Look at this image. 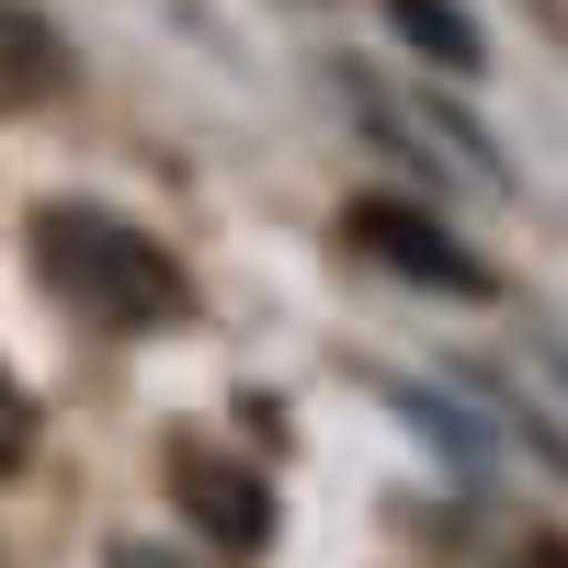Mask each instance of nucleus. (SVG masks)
Wrapping results in <instances>:
<instances>
[{"instance_id": "nucleus-4", "label": "nucleus", "mask_w": 568, "mask_h": 568, "mask_svg": "<svg viewBox=\"0 0 568 568\" xmlns=\"http://www.w3.org/2000/svg\"><path fill=\"white\" fill-rule=\"evenodd\" d=\"M171 489H182V511L227 546V557H251L262 535H273V489L251 478V466H227V455H182L171 466Z\"/></svg>"}, {"instance_id": "nucleus-5", "label": "nucleus", "mask_w": 568, "mask_h": 568, "mask_svg": "<svg viewBox=\"0 0 568 568\" xmlns=\"http://www.w3.org/2000/svg\"><path fill=\"white\" fill-rule=\"evenodd\" d=\"M387 398H398V409L420 420V433H433V455H444V466H466V478H489V433H478V420H466V409H455L444 387H387Z\"/></svg>"}, {"instance_id": "nucleus-3", "label": "nucleus", "mask_w": 568, "mask_h": 568, "mask_svg": "<svg viewBox=\"0 0 568 568\" xmlns=\"http://www.w3.org/2000/svg\"><path fill=\"white\" fill-rule=\"evenodd\" d=\"M353 240L375 262H398L409 284H433V296H489V262L455 240V227H433L420 205H353Z\"/></svg>"}, {"instance_id": "nucleus-7", "label": "nucleus", "mask_w": 568, "mask_h": 568, "mask_svg": "<svg viewBox=\"0 0 568 568\" xmlns=\"http://www.w3.org/2000/svg\"><path fill=\"white\" fill-rule=\"evenodd\" d=\"M23 433H34V409H23L12 387H0V466H23Z\"/></svg>"}, {"instance_id": "nucleus-8", "label": "nucleus", "mask_w": 568, "mask_h": 568, "mask_svg": "<svg viewBox=\"0 0 568 568\" xmlns=\"http://www.w3.org/2000/svg\"><path fill=\"white\" fill-rule=\"evenodd\" d=\"M524 568H568V546H535V557H524Z\"/></svg>"}, {"instance_id": "nucleus-6", "label": "nucleus", "mask_w": 568, "mask_h": 568, "mask_svg": "<svg viewBox=\"0 0 568 568\" xmlns=\"http://www.w3.org/2000/svg\"><path fill=\"white\" fill-rule=\"evenodd\" d=\"M387 12H398V23L420 34V45H433V58H444V69H478V23H455V12H444V0H387Z\"/></svg>"}, {"instance_id": "nucleus-1", "label": "nucleus", "mask_w": 568, "mask_h": 568, "mask_svg": "<svg viewBox=\"0 0 568 568\" xmlns=\"http://www.w3.org/2000/svg\"><path fill=\"white\" fill-rule=\"evenodd\" d=\"M342 80V103H353V125L375 136L387 160H409V171H433V182H466V194H500V149L478 125H466V103H444L433 80H375V69H329Z\"/></svg>"}, {"instance_id": "nucleus-2", "label": "nucleus", "mask_w": 568, "mask_h": 568, "mask_svg": "<svg viewBox=\"0 0 568 568\" xmlns=\"http://www.w3.org/2000/svg\"><path fill=\"white\" fill-rule=\"evenodd\" d=\"M45 251H58V284L80 307H103V318H171L182 307V273L136 240V227H114V216H80V205H58L45 216Z\"/></svg>"}]
</instances>
